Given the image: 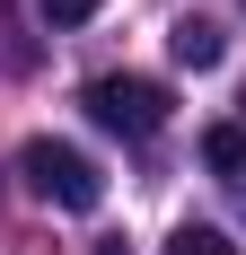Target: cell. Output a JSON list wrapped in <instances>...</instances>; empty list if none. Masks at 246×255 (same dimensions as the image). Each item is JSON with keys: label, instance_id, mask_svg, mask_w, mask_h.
Instances as JSON below:
<instances>
[{"label": "cell", "instance_id": "52a82bcc", "mask_svg": "<svg viewBox=\"0 0 246 255\" xmlns=\"http://www.w3.org/2000/svg\"><path fill=\"white\" fill-rule=\"evenodd\" d=\"M97 255H132V247H123V238H115V247H97Z\"/></svg>", "mask_w": 246, "mask_h": 255}, {"label": "cell", "instance_id": "7a4b0ae2", "mask_svg": "<svg viewBox=\"0 0 246 255\" xmlns=\"http://www.w3.org/2000/svg\"><path fill=\"white\" fill-rule=\"evenodd\" d=\"M88 115L106 132H123V141H149L167 124V88L158 79H132V71H106V79H88Z\"/></svg>", "mask_w": 246, "mask_h": 255}, {"label": "cell", "instance_id": "6da1fadb", "mask_svg": "<svg viewBox=\"0 0 246 255\" xmlns=\"http://www.w3.org/2000/svg\"><path fill=\"white\" fill-rule=\"evenodd\" d=\"M18 176H26V194L53 203V211H97L106 203V167L88 150H71V141H26V150H18Z\"/></svg>", "mask_w": 246, "mask_h": 255}, {"label": "cell", "instance_id": "8992f818", "mask_svg": "<svg viewBox=\"0 0 246 255\" xmlns=\"http://www.w3.org/2000/svg\"><path fill=\"white\" fill-rule=\"evenodd\" d=\"M97 9H106V0H44V18H53V26H88Z\"/></svg>", "mask_w": 246, "mask_h": 255}, {"label": "cell", "instance_id": "5b68a950", "mask_svg": "<svg viewBox=\"0 0 246 255\" xmlns=\"http://www.w3.org/2000/svg\"><path fill=\"white\" fill-rule=\"evenodd\" d=\"M202 158H211L220 176H238V167H246V132L238 124H211V132H202Z\"/></svg>", "mask_w": 246, "mask_h": 255}, {"label": "cell", "instance_id": "3957f363", "mask_svg": "<svg viewBox=\"0 0 246 255\" xmlns=\"http://www.w3.org/2000/svg\"><path fill=\"white\" fill-rule=\"evenodd\" d=\"M167 53H176V62H185V71H220V26H211V18H176V35H167Z\"/></svg>", "mask_w": 246, "mask_h": 255}, {"label": "cell", "instance_id": "277c9868", "mask_svg": "<svg viewBox=\"0 0 246 255\" xmlns=\"http://www.w3.org/2000/svg\"><path fill=\"white\" fill-rule=\"evenodd\" d=\"M167 255H238V238H229V229H211V220H185V229L167 238Z\"/></svg>", "mask_w": 246, "mask_h": 255}]
</instances>
